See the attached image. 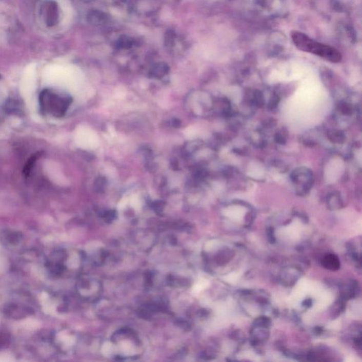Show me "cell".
I'll list each match as a JSON object with an SVG mask.
<instances>
[{"label": "cell", "mask_w": 362, "mask_h": 362, "mask_svg": "<svg viewBox=\"0 0 362 362\" xmlns=\"http://www.w3.org/2000/svg\"><path fill=\"white\" fill-rule=\"evenodd\" d=\"M291 36L293 43L298 50L313 54L333 63H339L342 61V55L336 48L313 40L305 33L294 31Z\"/></svg>", "instance_id": "1"}, {"label": "cell", "mask_w": 362, "mask_h": 362, "mask_svg": "<svg viewBox=\"0 0 362 362\" xmlns=\"http://www.w3.org/2000/svg\"><path fill=\"white\" fill-rule=\"evenodd\" d=\"M70 102V98L68 97L61 96L50 89H45L41 91L39 96L41 113L45 115H53L54 117L63 116Z\"/></svg>", "instance_id": "2"}, {"label": "cell", "mask_w": 362, "mask_h": 362, "mask_svg": "<svg viewBox=\"0 0 362 362\" xmlns=\"http://www.w3.org/2000/svg\"><path fill=\"white\" fill-rule=\"evenodd\" d=\"M291 178L300 194H307L312 187L313 173L306 168H299L293 171Z\"/></svg>", "instance_id": "3"}, {"label": "cell", "mask_w": 362, "mask_h": 362, "mask_svg": "<svg viewBox=\"0 0 362 362\" xmlns=\"http://www.w3.org/2000/svg\"><path fill=\"white\" fill-rule=\"evenodd\" d=\"M323 265L328 270H336L339 269V263L338 257L333 254H328L323 260Z\"/></svg>", "instance_id": "4"}, {"label": "cell", "mask_w": 362, "mask_h": 362, "mask_svg": "<svg viewBox=\"0 0 362 362\" xmlns=\"http://www.w3.org/2000/svg\"><path fill=\"white\" fill-rule=\"evenodd\" d=\"M42 152H36L33 155H31V157L28 160L27 163L25 164V167L23 170V173L25 177H29L30 173H31V171H32L33 167H34L35 164L36 163L37 160L41 157Z\"/></svg>", "instance_id": "5"}, {"label": "cell", "mask_w": 362, "mask_h": 362, "mask_svg": "<svg viewBox=\"0 0 362 362\" xmlns=\"http://www.w3.org/2000/svg\"><path fill=\"white\" fill-rule=\"evenodd\" d=\"M328 203H329L330 206L332 207L333 209L339 208L341 205L340 199H339V196L336 195L330 196Z\"/></svg>", "instance_id": "6"}, {"label": "cell", "mask_w": 362, "mask_h": 362, "mask_svg": "<svg viewBox=\"0 0 362 362\" xmlns=\"http://www.w3.org/2000/svg\"><path fill=\"white\" fill-rule=\"evenodd\" d=\"M115 216V212H108L107 213L105 214V215H104V219L106 220L107 222H111L112 220L114 219Z\"/></svg>", "instance_id": "7"}, {"label": "cell", "mask_w": 362, "mask_h": 362, "mask_svg": "<svg viewBox=\"0 0 362 362\" xmlns=\"http://www.w3.org/2000/svg\"><path fill=\"white\" fill-rule=\"evenodd\" d=\"M5 260H3V257H0V272H3L5 268Z\"/></svg>", "instance_id": "8"}]
</instances>
